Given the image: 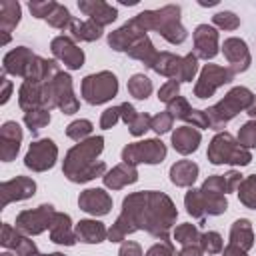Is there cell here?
I'll list each match as a JSON object with an SVG mask.
<instances>
[{
    "label": "cell",
    "instance_id": "64",
    "mask_svg": "<svg viewBox=\"0 0 256 256\" xmlns=\"http://www.w3.org/2000/svg\"><path fill=\"white\" fill-rule=\"evenodd\" d=\"M0 256H16L14 252H4V254H0Z\"/></svg>",
    "mask_w": 256,
    "mask_h": 256
},
{
    "label": "cell",
    "instance_id": "62",
    "mask_svg": "<svg viewBox=\"0 0 256 256\" xmlns=\"http://www.w3.org/2000/svg\"><path fill=\"white\" fill-rule=\"evenodd\" d=\"M32 256H66V254H62V252H52V254H40V252H36Z\"/></svg>",
    "mask_w": 256,
    "mask_h": 256
},
{
    "label": "cell",
    "instance_id": "35",
    "mask_svg": "<svg viewBox=\"0 0 256 256\" xmlns=\"http://www.w3.org/2000/svg\"><path fill=\"white\" fill-rule=\"evenodd\" d=\"M200 192H202V198H204L206 216H220V214H224V212H226V208H228L226 194L210 192V190H204V188H200Z\"/></svg>",
    "mask_w": 256,
    "mask_h": 256
},
{
    "label": "cell",
    "instance_id": "34",
    "mask_svg": "<svg viewBox=\"0 0 256 256\" xmlns=\"http://www.w3.org/2000/svg\"><path fill=\"white\" fill-rule=\"evenodd\" d=\"M184 206H186V212H188L192 218L204 222V218H206V206H204V198H202L200 188H190V190L186 192V196H184Z\"/></svg>",
    "mask_w": 256,
    "mask_h": 256
},
{
    "label": "cell",
    "instance_id": "47",
    "mask_svg": "<svg viewBox=\"0 0 256 256\" xmlns=\"http://www.w3.org/2000/svg\"><path fill=\"white\" fill-rule=\"evenodd\" d=\"M236 140L240 142V146H244L248 150L256 148V120H248L246 124H242Z\"/></svg>",
    "mask_w": 256,
    "mask_h": 256
},
{
    "label": "cell",
    "instance_id": "36",
    "mask_svg": "<svg viewBox=\"0 0 256 256\" xmlns=\"http://www.w3.org/2000/svg\"><path fill=\"white\" fill-rule=\"evenodd\" d=\"M128 92L136 100H146L152 94V80L146 74H134L128 80Z\"/></svg>",
    "mask_w": 256,
    "mask_h": 256
},
{
    "label": "cell",
    "instance_id": "18",
    "mask_svg": "<svg viewBox=\"0 0 256 256\" xmlns=\"http://www.w3.org/2000/svg\"><path fill=\"white\" fill-rule=\"evenodd\" d=\"M22 144V128L18 122L8 120L0 126V160L2 162H12Z\"/></svg>",
    "mask_w": 256,
    "mask_h": 256
},
{
    "label": "cell",
    "instance_id": "43",
    "mask_svg": "<svg viewBox=\"0 0 256 256\" xmlns=\"http://www.w3.org/2000/svg\"><path fill=\"white\" fill-rule=\"evenodd\" d=\"M24 232H20L16 226H12V224H8V222H4L2 224V234H0V244L6 248V250H16L18 248V244L24 240Z\"/></svg>",
    "mask_w": 256,
    "mask_h": 256
},
{
    "label": "cell",
    "instance_id": "14",
    "mask_svg": "<svg viewBox=\"0 0 256 256\" xmlns=\"http://www.w3.org/2000/svg\"><path fill=\"white\" fill-rule=\"evenodd\" d=\"M50 88L56 100V108L62 110V114H74L80 108L78 98L74 96V88H72V78L68 72H58L52 80H50Z\"/></svg>",
    "mask_w": 256,
    "mask_h": 256
},
{
    "label": "cell",
    "instance_id": "58",
    "mask_svg": "<svg viewBox=\"0 0 256 256\" xmlns=\"http://www.w3.org/2000/svg\"><path fill=\"white\" fill-rule=\"evenodd\" d=\"M0 84H2V92H0V104H6L8 100H10V94H12V82L6 78V76H2L0 78Z\"/></svg>",
    "mask_w": 256,
    "mask_h": 256
},
{
    "label": "cell",
    "instance_id": "24",
    "mask_svg": "<svg viewBox=\"0 0 256 256\" xmlns=\"http://www.w3.org/2000/svg\"><path fill=\"white\" fill-rule=\"evenodd\" d=\"M200 142H202L200 130L198 128H192L188 124H184V126H180V128H176L172 132V146L182 156H188V154L196 152L198 146H200Z\"/></svg>",
    "mask_w": 256,
    "mask_h": 256
},
{
    "label": "cell",
    "instance_id": "25",
    "mask_svg": "<svg viewBox=\"0 0 256 256\" xmlns=\"http://www.w3.org/2000/svg\"><path fill=\"white\" fill-rule=\"evenodd\" d=\"M136 180H138V170H136V166L126 164V162L116 164L112 170H108V172L102 176L104 186L110 188V190H122L124 186L134 184Z\"/></svg>",
    "mask_w": 256,
    "mask_h": 256
},
{
    "label": "cell",
    "instance_id": "45",
    "mask_svg": "<svg viewBox=\"0 0 256 256\" xmlns=\"http://www.w3.org/2000/svg\"><path fill=\"white\" fill-rule=\"evenodd\" d=\"M212 22L220 30H236L240 26V18L230 10H220L212 16Z\"/></svg>",
    "mask_w": 256,
    "mask_h": 256
},
{
    "label": "cell",
    "instance_id": "9",
    "mask_svg": "<svg viewBox=\"0 0 256 256\" xmlns=\"http://www.w3.org/2000/svg\"><path fill=\"white\" fill-rule=\"evenodd\" d=\"M234 80V72L228 68V66H218V64H206L202 70H200V76L194 84V96L204 100V98H210L214 96V92L224 86V84H230Z\"/></svg>",
    "mask_w": 256,
    "mask_h": 256
},
{
    "label": "cell",
    "instance_id": "63",
    "mask_svg": "<svg viewBox=\"0 0 256 256\" xmlns=\"http://www.w3.org/2000/svg\"><path fill=\"white\" fill-rule=\"evenodd\" d=\"M218 4V0H210V2H204V0H200V6H216Z\"/></svg>",
    "mask_w": 256,
    "mask_h": 256
},
{
    "label": "cell",
    "instance_id": "6",
    "mask_svg": "<svg viewBox=\"0 0 256 256\" xmlns=\"http://www.w3.org/2000/svg\"><path fill=\"white\" fill-rule=\"evenodd\" d=\"M206 156H208L210 164H214V166H222V164L248 166L250 160H252L250 150L244 148V146H240V142L230 132H218L210 140Z\"/></svg>",
    "mask_w": 256,
    "mask_h": 256
},
{
    "label": "cell",
    "instance_id": "15",
    "mask_svg": "<svg viewBox=\"0 0 256 256\" xmlns=\"http://www.w3.org/2000/svg\"><path fill=\"white\" fill-rule=\"evenodd\" d=\"M222 54L228 60V64H230L228 68L234 72V76L240 74V72H246L250 68V64H252V56H250L248 44L242 38H236V36L226 38L224 44H222Z\"/></svg>",
    "mask_w": 256,
    "mask_h": 256
},
{
    "label": "cell",
    "instance_id": "39",
    "mask_svg": "<svg viewBox=\"0 0 256 256\" xmlns=\"http://www.w3.org/2000/svg\"><path fill=\"white\" fill-rule=\"evenodd\" d=\"M172 236H174V240H176L178 244H182V246H190V244H198V242H200V232H198V228H196L194 224H190V222L178 224V226L174 228Z\"/></svg>",
    "mask_w": 256,
    "mask_h": 256
},
{
    "label": "cell",
    "instance_id": "19",
    "mask_svg": "<svg viewBox=\"0 0 256 256\" xmlns=\"http://www.w3.org/2000/svg\"><path fill=\"white\" fill-rule=\"evenodd\" d=\"M78 206L86 214L92 216H106L112 210V198L102 188H86L78 196Z\"/></svg>",
    "mask_w": 256,
    "mask_h": 256
},
{
    "label": "cell",
    "instance_id": "54",
    "mask_svg": "<svg viewBox=\"0 0 256 256\" xmlns=\"http://www.w3.org/2000/svg\"><path fill=\"white\" fill-rule=\"evenodd\" d=\"M146 256H178V252L174 250L172 242H158L148 248Z\"/></svg>",
    "mask_w": 256,
    "mask_h": 256
},
{
    "label": "cell",
    "instance_id": "17",
    "mask_svg": "<svg viewBox=\"0 0 256 256\" xmlns=\"http://www.w3.org/2000/svg\"><path fill=\"white\" fill-rule=\"evenodd\" d=\"M194 54L202 60H212L218 54V30L210 24H198L194 34Z\"/></svg>",
    "mask_w": 256,
    "mask_h": 256
},
{
    "label": "cell",
    "instance_id": "60",
    "mask_svg": "<svg viewBox=\"0 0 256 256\" xmlns=\"http://www.w3.org/2000/svg\"><path fill=\"white\" fill-rule=\"evenodd\" d=\"M222 256H248V254H246V250H242V248H238L234 244H228V246H224Z\"/></svg>",
    "mask_w": 256,
    "mask_h": 256
},
{
    "label": "cell",
    "instance_id": "16",
    "mask_svg": "<svg viewBox=\"0 0 256 256\" xmlns=\"http://www.w3.org/2000/svg\"><path fill=\"white\" fill-rule=\"evenodd\" d=\"M0 194H2V206L20 202V200H28L36 194V182L28 176H16V178L0 184Z\"/></svg>",
    "mask_w": 256,
    "mask_h": 256
},
{
    "label": "cell",
    "instance_id": "48",
    "mask_svg": "<svg viewBox=\"0 0 256 256\" xmlns=\"http://www.w3.org/2000/svg\"><path fill=\"white\" fill-rule=\"evenodd\" d=\"M56 6H58V2H54V0H30L28 2V8H30L32 16L40 18V20H46L54 12Z\"/></svg>",
    "mask_w": 256,
    "mask_h": 256
},
{
    "label": "cell",
    "instance_id": "40",
    "mask_svg": "<svg viewBox=\"0 0 256 256\" xmlns=\"http://www.w3.org/2000/svg\"><path fill=\"white\" fill-rule=\"evenodd\" d=\"M24 124L32 134H36L38 130H42L44 126L50 124V112L44 110V108H36V110L24 112Z\"/></svg>",
    "mask_w": 256,
    "mask_h": 256
},
{
    "label": "cell",
    "instance_id": "56",
    "mask_svg": "<svg viewBox=\"0 0 256 256\" xmlns=\"http://www.w3.org/2000/svg\"><path fill=\"white\" fill-rule=\"evenodd\" d=\"M242 180H244V178H242V174H240L238 170H230V172H226V174H224L226 194H228V192H238V186H240Z\"/></svg>",
    "mask_w": 256,
    "mask_h": 256
},
{
    "label": "cell",
    "instance_id": "46",
    "mask_svg": "<svg viewBox=\"0 0 256 256\" xmlns=\"http://www.w3.org/2000/svg\"><path fill=\"white\" fill-rule=\"evenodd\" d=\"M168 108V112L172 114V118H178V120H184L186 122V118L190 116V112H192V106H190V102L184 98V96H176L172 102H168L166 104Z\"/></svg>",
    "mask_w": 256,
    "mask_h": 256
},
{
    "label": "cell",
    "instance_id": "59",
    "mask_svg": "<svg viewBox=\"0 0 256 256\" xmlns=\"http://www.w3.org/2000/svg\"><path fill=\"white\" fill-rule=\"evenodd\" d=\"M178 256H206V254L200 248V244H190V246H182V250L178 252Z\"/></svg>",
    "mask_w": 256,
    "mask_h": 256
},
{
    "label": "cell",
    "instance_id": "26",
    "mask_svg": "<svg viewBox=\"0 0 256 256\" xmlns=\"http://www.w3.org/2000/svg\"><path fill=\"white\" fill-rule=\"evenodd\" d=\"M198 164L192 160H178L170 166V182L178 188H192L198 178Z\"/></svg>",
    "mask_w": 256,
    "mask_h": 256
},
{
    "label": "cell",
    "instance_id": "53",
    "mask_svg": "<svg viewBox=\"0 0 256 256\" xmlns=\"http://www.w3.org/2000/svg\"><path fill=\"white\" fill-rule=\"evenodd\" d=\"M186 122H188V126H192V128H210V120H208L206 110H196V108H192V112H190V116L186 118Z\"/></svg>",
    "mask_w": 256,
    "mask_h": 256
},
{
    "label": "cell",
    "instance_id": "49",
    "mask_svg": "<svg viewBox=\"0 0 256 256\" xmlns=\"http://www.w3.org/2000/svg\"><path fill=\"white\" fill-rule=\"evenodd\" d=\"M172 124H174V118H172V114H170L168 110H164V112H158L156 116H152V124H150V130H154L156 134H166V132H170Z\"/></svg>",
    "mask_w": 256,
    "mask_h": 256
},
{
    "label": "cell",
    "instance_id": "21",
    "mask_svg": "<svg viewBox=\"0 0 256 256\" xmlns=\"http://www.w3.org/2000/svg\"><path fill=\"white\" fill-rule=\"evenodd\" d=\"M78 8H80V12H84L88 16V20L96 22L102 28L112 24L118 18V10L104 0H80Z\"/></svg>",
    "mask_w": 256,
    "mask_h": 256
},
{
    "label": "cell",
    "instance_id": "12",
    "mask_svg": "<svg viewBox=\"0 0 256 256\" xmlns=\"http://www.w3.org/2000/svg\"><path fill=\"white\" fill-rule=\"evenodd\" d=\"M146 32H148V30L144 28L140 16L136 14L134 18H130V20L124 22L120 28H116L114 32L108 34V44H110V48L116 50V52H128V48H130L132 44H136L140 38L148 36Z\"/></svg>",
    "mask_w": 256,
    "mask_h": 256
},
{
    "label": "cell",
    "instance_id": "30",
    "mask_svg": "<svg viewBox=\"0 0 256 256\" xmlns=\"http://www.w3.org/2000/svg\"><path fill=\"white\" fill-rule=\"evenodd\" d=\"M230 244H234L246 252L254 246V230H252V222L248 218L234 220V224L230 228Z\"/></svg>",
    "mask_w": 256,
    "mask_h": 256
},
{
    "label": "cell",
    "instance_id": "13",
    "mask_svg": "<svg viewBox=\"0 0 256 256\" xmlns=\"http://www.w3.org/2000/svg\"><path fill=\"white\" fill-rule=\"evenodd\" d=\"M50 50L56 60H60L68 70H80L84 66V50L76 44L72 36H56L50 42Z\"/></svg>",
    "mask_w": 256,
    "mask_h": 256
},
{
    "label": "cell",
    "instance_id": "38",
    "mask_svg": "<svg viewBox=\"0 0 256 256\" xmlns=\"http://www.w3.org/2000/svg\"><path fill=\"white\" fill-rule=\"evenodd\" d=\"M198 72V56L194 52L182 56L180 60V68H178V74H176V82H192L194 76Z\"/></svg>",
    "mask_w": 256,
    "mask_h": 256
},
{
    "label": "cell",
    "instance_id": "23",
    "mask_svg": "<svg viewBox=\"0 0 256 256\" xmlns=\"http://www.w3.org/2000/svg\"><path fill=\"white\" fill-rule=\"evenodd\" d=\"M20 16H22V8L18 2H14V0H2L0 2V34H2L0 44L2 46H6L10 42L12 32L20 22Z\"/></svg>",
    "mask_w": 256,
    "mask_h": 256
},
{
    "label": "cell",
    "instance_id": "61",
    "mask_svg": "<svg viewBox=\"0 0 256 256\" xmlns=\"http://www.w3.org/2000/svg\"><path fill=\"white\" fill-rule=\"evenodd\" d=\"M246 114L252 118V120H256V94H254V100H252V104L248 106V110H246Z\"/></svg>",
    "mask_w": 256,
    "mask_h": 256
},
{
    "label": "cell",
    "instance_id": "27",
    "mask_svg": "<svg viewBox=\"0 0 256 256\" xmlns=\"http://www.w3.org/2000/svg\"><path fill=\"white\" fill-rule=\"evenodd\" d=\"M74 232H76V238L80 242H84V244H100V242H104L108 238L106 226L100 220H90V218L80 220L76 224Z\"/></svg>",
    "mask_w": 256,
    "mask_h": 256
},
{
    "label": "cell",
    "instance_id": "4",
    "mask_svg": "<svg viewBox=\"0 0 256 256\" xmlns=\"http://www.w3.org/2000/svg\"><path fill=\"white\" fill-rule=\"evenodd\" d=\"M138 16L146 30H156L170 44H182L188 38V32L180 22V6L176 4H166L158 10H144Z\"/></svg>",
    "mask_w": 256,
    "mask_h": 256
},
{
    "label": "cell",
    "instance_id": "29",
    "mask_svg": "<svg viewBox=\"0 0 256 256\" xmlns=\"http://www.w3.org/2000/svg\"><path fill=\"white\" fill-rule=\"evenodd\" d=\"M60 72V66L56 64V60H48V58H42V56H36L30 64V70L26 74L24 80H32V82H48L52 80L56 74Z\"/></svg>",
    "mask_w": 256,
    "mask_h": 256
},
{
    "label": "cell",
    "instance_id": "28",
    "mask_svg": "<svg viewBox=\"0 0 256 256\" xmlns=\"http://www.w3.org/2000/svg\"><path fill=\"white\" fill-rule=\"evenodd\" d=\"M18 106L24 112L42 108V84L32 82V80H24L20 84V90H18Z\"/></svg>",
    "mask_w": 256,
    "mask_h": 256
},
{
    "label": "cell",
    "instance_id": "10",
    "mask_svg": "<svg viewBox=\"0 0 256 256\" xmlns=\"http://www.w3.org/2000/svg\"><path fill=\"white\" fill-rule=\"evenodd\" d=\"M58 160V146L52 138H38L30 142L28 152L24 156V166L32 172H46L54 168Z\"/></svg>",
    "mask_w": 256,
    "mask_h": 256
},
{
    "label": "cell",
    "instance_id": "37",
    "mask_svg": "<svg viewBox=\"0 0 256 256\" xmlns=\"http://www.w3.org/2000/svg\"><path fill=\"white\" fill-rule=\"evenodd\" d=\"M238 200L250 208V210H256V174H250L246 176L240 186H238Z\"/></svg>",
    "mask_w": 256,
    "mask_h": 256
},
{
    "label": "cell",
    "instance_id": "42",
    "mask_svg": "<svg viewBox=\"0 0 256 256\" xmlns=\"http://www.w3.org/2000/svg\"><path fill=\"white\" fill-rule=\"evenodd\" d=\"M92 130H94L92 122L80 118V120H74V122H70V124L66 126V136H68L70 140H74V142H84L86 138H90Z\"/></svg>",
    "mask_w": 256,
    "mask_h": 256
},
{
    "label": "cell",
    "instance_id": "50",
    "mask_svg": "<svg viewBox=\"0 0 256 256\" xmlns=\"http://www.w3.org/2000/svg\"><path fill=\"white\" fill-rule=\"evenodd\" d=\"M176 96H180V82H176V80L164 82V84L160 86V90H158V100L164 102V104L172 102Z\"/></svg>",
    "mask_w": 256,
    "mask_h": 256
},
{
    "label": "cell",
    "instance_id": "57",
    "mask_svg": "<svg viewBox=\"0 0 256 256\" xmlns=\"http://www.w3.org/2000/svg\"><path fill=\"white\" fill-rule=\"evenodd\" d=\"M118 256H142V246L138 242L124 240L120 250H118Z\"/></svg>",
    "mask_w": 256,
    "mask_h": 256
},
{
    "label": "cell",
    "instance_id": "31",
    "mask_svg": "<svg viewBox=\"0 0 256 256\" xmlns=\"http://www.w3.org/2000/svg\"><path fill=\"white\" fill-rule=\"evenodd\" d=\"M70 36L80 42H94L102 36V26H98L92 20H78L74 18L70 24Z\"/></svg>",
    "mask_w": 256,
    "mask_h": 256
},
{
    "label": "cell",
    "instance_id": "33",
    "mask_svg": "<svg viewBox=\"0 0 256 256\" xmlns=\"http://www.w3.org/2000/svg\"><path fill=\"white\" fill-rule=\"evenodd\" d=\"M128 56L134 58V60H140L146 68H152V64H154V60L158 56V50L154 48L152 40L148 36H144V38H140L136 44H132L128 48Z\"/></svg>",
    "mask_w": 256,
    "mask_h": 256
},
{
    "label": "cell",
    "instance_id": "41",
    "mask_svg": "<svg viewBox=\"0 0 256 256\" xmlns=\"http://www.w3.org/2000/svg\"><path fill=\"white\" fill-rule=\"evenodd\" d=\"M200 248L204 250L206 256H216V254H222L224 250V242H222V236L214 230H208L204 234H200Z\"/></svg>",
    "mask_w": 256,
    "mask_h": 256
},
{
    "label": "cell",
    "instance_id": "5",
    "mask_svg": "<svg viewBox=\"0 0 256 256\" xmlns=\"http://www.w3.org/2000/svg\"><path fill=\"white\" fill-rule=\"evenodd\" d=\"M252 100H254L252 90H248L246 86H234L232 90L226 92V96L220 102H216L214 106H210L206 110L208 120H210V128H214V130L226 128V124L236 114H240L242 110H248Z\"/></svg>",
    "mask_w": 256,
    "mask_h": 256
},
{
    "label": "cell",
    "instance_id": "2",
    "mask_svg": "<svg viewBox=\"0 0 256 256\" xmlns=\"http://www.w3.org/2000/svg\"><path fill=\"white\" fill-rule=\"evenodd\" d=\"M178 210L172 198L158 190H148V204H146V222L144 230L158 238L160 242H170V230L176 224Z\"/></svg>",
    "mask_w": 256,
    "mask_h": 256
},
{
    "label": "cell",
    "instance_id": "44",
    "mask_svg": "<svg viewBox=\"0 0 256 256\" xmlns=\"http://www.w3.org/2000/svg\"><path fill=\"white\" fill-rule=\"evenodd\" d=\"M72 16H70V10L66 8V6H62V4H58L56 8H54V12L46 18V22L52 26V28H56V30H64V28H70V24H72Z\"/></svg>",
    "mask_w": 256,
    "mask_h": 256
},
{
    "label": "cell",
    "instance_id": "11",
    "mask_svg": "<svg viewBox=\"0 0 256 256\" xmlns=\"http://www.w3.org/2000/svg\"><path fill=\"white\" fill-rule=\"evenodd\" d=\"M54 214H56V210L52 204H40L38 208L22 210L16 216V228L20 232H24L26 236H38L50 228Z\"/></svg>",
    "mask_w": 256,
    "mask_h": 256
},
{
    "label": "cell",
    "instance_id": "1",
    "mask_svg": "<svg viewBox=\"0 0 256 256\" xmlns=\"http://www.w3.org/2000/svg\"><path fill=\"white\" fill-rule=\"evenodd\" d=\"M102 150H104L102 136H90L84 142L74 144L64 156V164H62L64 176L74 184H84L94 180L96 176H104L108 172L106 164L98 160Z\"/></svg>",
    "mask_w": 256,
    "mask_h": 256
},
{
    "label": "cell",
    "instance_id": "7",
    "mask_svg": "<svg viewBox=\"0 0 256 256\" xmlns=\"http://www.w3.org/2000/svg\"><path fill=\"white\" fill-rule=\"evenodd\" d=\"M80 92L88 104H92V106L104 104L118 94V78L110 70H100L96 74H88L82 80Z\"/></svg>",
    "mask_w": 256,
    "mask_h": 256
},
{
    "label": "cell",
    "instance_id": "22",
    "mask_svg": "<svg viewBox=\"0 0 256 256\" xmlns=\"http://www.w3.org/2000/svg\"><path fill=\"white\" fill-rule=\"evenodd\" d=\"M50 240L60 246H74L76 244V232L72 228V218L66 212H56L52 218V224L48 228Z\"/></svg>",
    "mask_w": 256,
    "mask_h": 256
},
{
    "label": "cell",
    "instance_id": "8",
    "mask_svg": "<svg viewBox=\"0 0 256 256\" xmlns=\"http://www.w3.org/2000/svg\"><path fill=\"white\" fill-rule=\"evenodd\" d=\"M166 158V144L158 138L132 142L122 148V162L138 166V164H160Z\"/></svg>",
    "mask_w": 256,
    "mask_h": 256
},
{
    "label": "cell",
    "instance_id": "32",
    "mask_svg": "<svg viewBox=\"0 0 256 256\" xmlns=\"http://www.w3.org/2000/svg\"><path fill=\"white\" fill-rule=\"evenodd\" d=\"M180 60H182V56H176V54L164 50V52H158L150 70H154L160 76H166V78L174 80L176 74H178V68H180Z\"/></svg>",
    "mask_w": 256,
    "mask_h": 256
},
{
    "label": "cell",
    "instance_id": "52",
    "mask_svg": "<svg viewBox=\"0 0 256 256\" xmlns=\"http://www.w3.org/2000/svg\"><path fill=\"white\" fill-rule=\"evenodd\" d=\"M118 122H120V108H118V106L106 108V110L102 112V116H100V128H104V130L114 128Z\"/></svg>",
    "mask_w": 256,
    "mask_h": 256
},
{
    "label": "cell",
    "instance_id": "20",
    "mask_svg": "<svg viewBox=\"0 0 256 256\" xmlns=\"http://www.w3.org/2000/svg\"><path fill=\"white\" fill-rule=\"evenodd\" d=\"M36 58V54L28 48V46H16L14 50H10L4 60H2V70L4 74L10 76H18V78H26L32 60Z\"/></svg>",
    "mask_w": 256,
    "mask_h": 256
},
{
    "label": "cell",
    "instance_id": "51",
    "mask_svg": "<svg viewBox=\"0 0 256 256\" xmlns=\"http://www.w3.org/2000/svg\"><path fill=\"white\" fill-rule=\"evenodd\" d=\"M150 124H152V116L146 114V112H144V114L140 112V114L136 116V120L128 126V130H130L132 136H142L146 130H150Z\"/></svg>",
    "mask_w": 256,
    "mask_h": 256
},
{
    "label": "cell",
    "instance_id": "3",
    "mask_svg": "<svg viewBox=\"0 0 256 256\" xmlns=\"http://www.w3.org/2000/svg\"><path fill=\"white\" fill-rule=\"evenodd\" d=\"M146 204H148V190L146 192H132L122 200V212L108 230L110 242H124L128 234L144 230L146 222Z\"/></svg>",
    "mask_w": 256,
    "mask_h": 256
},
{
    "label": "cell",
    "instance_id": "55",
    "mask_svg": "<svg viewBox=\"0 0 256 256\" xmlns=\"http://www.w3.org/2000/svg\"><path fill=\"white\" fill-rule=\"evenodd\" d=\"M118 108H120V120H122L126 126H130V124L136 120V116L140 114V112H136V108H134L130 102H122Z\"/></svg>",
    "mask_w": 256,
    "mask_h": 256
}]
</instances>
